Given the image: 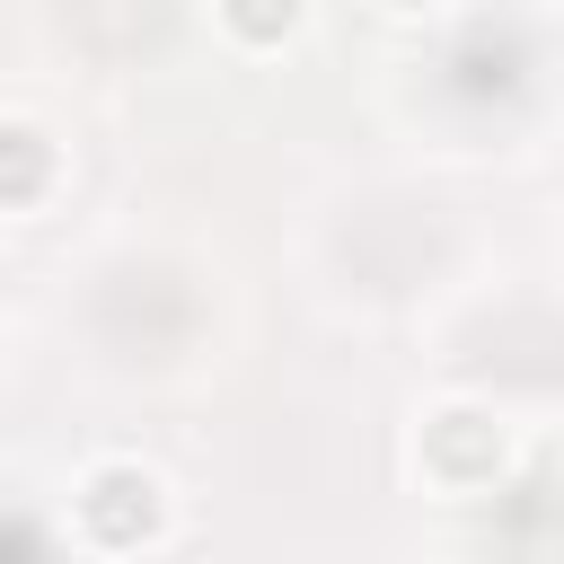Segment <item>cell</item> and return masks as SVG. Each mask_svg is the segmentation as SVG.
<instances>
[{"mask_svg": "<svg viewBox=\"0 0 564 564\" xmlns=\"http://www.w3.org/2000/svg\"><path fill=\"white\" fill-rule=\"evenodd\" d=\"M291 9H300V0H229V18H238L247 35H273V26H291Z\"/></svg>", "mask_w": 564, "mask_h": 564, "instance_id": "1", "label": "cell"}]
</instances>
